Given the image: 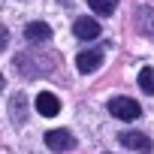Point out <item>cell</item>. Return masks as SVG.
I'll return each mask as SVG.
<instances>
[{
    "mask_svg": "<svg viewBox=\"0 0 154 154\" xmlns=\"http://www.w3.org/2000/svg\"><path fill=\"white\" fill-rule=\"evenodd\" d=\"M109 112L115 118H121V121H136L142 115V106L136 100H130V97H112L109 100Z\"/></svg>",
    "mask_w": 154,
    "mask_h": 154,
    "instance_id": "1",
    "label": "cell"
},
{
    "mask_svg": "<svg viewBox=\"0 0 154 154\" xmlns=\"http://www.w3.org/2000/svg\"><path fill=\"white\" fill-rule=\"evenodd\" d=\"M118 142H121L124 148H130V151H139V154H151V148H154V142H151L145 133H136V130L118 133Z\"/></svg>",
    "mask_w": 154,
    "mask_h": 154,
    "instance_id": "2",
    "label": "cell"
},
{
    "mask_svg": "<svg viewBox=\"0 0 154 154\" xmlns=\"http://www.w3.org/2000/svg\"><path fill=\"white\" fill-rule=\"evenodd\" d=\"M45 145L51 151H72L75 148V136L69 130H48L45 133Z\"/></svg>",
    "mask_w": 154,
    "mask_h": 154,
    "instance_id": "3",
    "label": "cell"
},
{
    "mask_svg": "<svg viewBox=\"0 0 154 154\" xmlns=\"http://www.w3.org/2000/svg\"><path fill=\"white\" fill-rule=\"evenodd\" d=\"M133 21H136V30L142 36H154V9L151 6H136Z\"/></svg>",
    "mask_w": 154,
    "mask_h": 154,
    "instance_id": "4",
    "label": "cell"
},
{
    "mask_svg": "<svg viewBox=\"0 0 154 154\" xmlns=\"http://www.w3.org/2000/svg\"><path fill=\"white\" fill-rule=\"evenodd\" d=\"M24 36H27L33 45H42V42L51 39V27H48L45 21H30V24L24 27Z\"/></svg>",
    "mask_w": 154,
    "mask_h": 154,
    "instance_id": "5",
    "label": "cell"
},
{
    "mask_svg": "<svg viewBox=\"0 0 154 154\" xmlns=\"http://www.w3.org/2000/svg\"><path fill=\"white\" fill-rule=\"evenodd\" d=\"M103 63V51H82L79 57H75V66H79V72H97Z\"/></svg>",
    "mask_w": 154,
    "mask_h": 154,
    "instance_id": "6",
    "label": "cell"
},
{
    "mask_svg": "<svg viewBox=\"0 0 154 154\" xmlns=\"http://www.w3.org/2000/svg\"><path fill=\"white\" fill-rule=\"evenodd\" d=\"M36 112H39V115H45V118H51V115H57V112H60V100H57L51 91H42V94L36 97Z\"/></svg>",
    "mask_w": 154,
    "mask_h": 154,
    "instance_id": "7",
    "label": "cell"
},
{
    "mask_svg": "<svg viewBox=\"0 0 154 154\" xmlns=\"http://www.w3.org/2000/svg\"><path fill=\"white\" fill-rule=\"evenodd\" d=\"M72 33L79 36V39H97L100 36V24L94 18H79V21L72 24Z\"/></svg>",
    "mask_w": 154,
    "mask_h": 154,
    "instance_id": "8",
    "label": "cell"
},
{
    "mask_svg": "<svg viewBox=\"0 0 154 154\" xmlns=\"http://www.w3.org/2000/svg\"><path fill=\"white\" fill-rule=\"evenodd\" d=\"M88 6H91L97 15H112L115 6H118V0H88Z\"/></svg>",
    "mask_w": 154,
    "mask_h": 154,
    "instance_id": "9",
    "label": "cell"
},
{
    "mask_svg": "<svg viewBox=\"0 0 154 154\" xmlns=\"http://www.w3.org/2000/svg\"><path fill=\"white\" fill-rule=\"evenodd\" d=\"M139 88H142L145 94H154V69H151V66L139 69Z\"/></svg>",
    "mask_w": 154,
    "mask_h": 154,
    "instance_id": "10",
    "label": "cell"
},
{
    "mask_svg": "<svg viewBox=\"0 0 154 154\" xmlns=\"http://www.w3.org/2000/svg\"><path fill=\"white\" fill-rule=\"evenodd\" d=\"M9 109H12V121H24V94H15V100L9 103Z\"/></svg>",
    "mask_w": 154,
    "mask_h": 154,
    "instance_id": "11",
    "label": "cell"
},
{
    "mask_svg": "<svg viewBox=\"0 0 154 154\" xmlns=\"http://www.w3.org/2000/svg\"><path fill=\"white\" fill-rule=\"evenodd\" d=\"M6 42H9V33H6V27H0V51L6 48Z\"/></svg>",
    "mask_w": 154,
    "mask_h": 154,
    "instance_id": "12",
    "label": "cell"
}]
</instances>
